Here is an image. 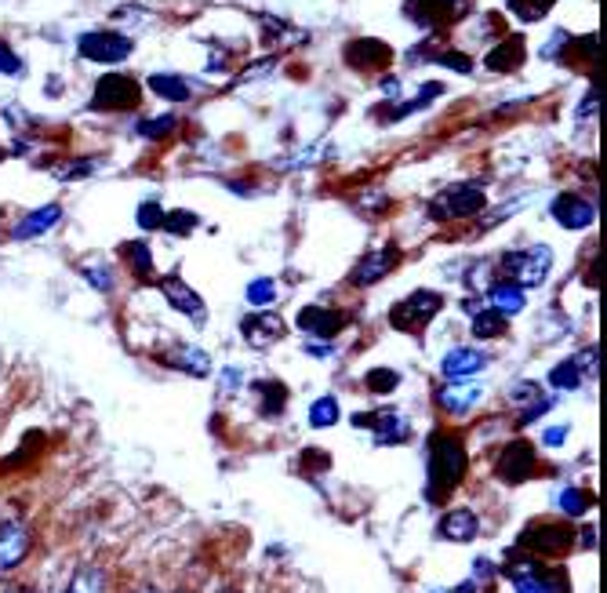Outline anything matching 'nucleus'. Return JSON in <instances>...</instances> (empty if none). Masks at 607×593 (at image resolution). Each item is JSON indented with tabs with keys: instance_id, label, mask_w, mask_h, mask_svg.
<instances>
[{
	"instance_id": "1",
	"label": "nucleus",
	"mask_w": 607,
	"mask_h": 593,
	"mask_svg": "<svg viewBox=\"0 0 607 593\" xmlns=\"http://www.w3.org/2000/svg\"><path fill=\"white\" fill-rule=\"evenodd\" d=\"M466 473V452L455 437H437L433 448H429V499H440V492H448L462 481Z\"/></svg>"
},
{
	"instance_id": "2",
	"label": "nucleus",
	"mask_w": 607,
	"mask_h": 593,
	"mask_svg": "<svg viewBox=\"0 0 607 593\" xmlns=\"http://www.w3.org/2000/svg\"><path fill=\"white\" fill-rule=\"evenodd\" d=\"M549 266H553V252H549L546 244H535V248H524V252L517 255H506L509 284H517V288H535V284H542Z\"/></svg>"
},
{
	"instance_id": "3",
	"label": "nucleus",
	"mask_w": 607,
	"mask_h": 593,
	"mask_svg": "<svg viewBox=\"0 0 607 593\" xmlns=\"http://www.w3.org/2000/svg\"><path fill=\"white\" fill-rule=\"evenodd\" d=\"M440 306H444V299H440L437 292H415V295H408L404 302L393 306L389 324L400 328V332H418V328H426V324L437 317Z\"/></svg>"
},
{
	"instance_id": "4",
	"label": "nucleus",
	"mask_w": 607,
	"mask_h": 593,
	"mask_svg": "<svg viewBox=\"0 0 607 593\" xmlns=\"http://www.w3.org/2000/svg\"><path fill=\"white\" fill-rule=\"evenodd\" d=\"M484 208V186L477 182H462V186H451L433 201V215L437 219H466V215H477Z\"/></svg>"
},
{
	"instance_id": "5",
	"label": "nucleus",
	"mask_w": 607,
	"mask_h": 593,
	"mask_svg": "<svg viewBox=\"0 0 607 593\" xmlns=\"http://www.w3.org/2000/svg\"><path fill=\"white\" fill-rule=\"evenodd\" d=\"M95 110H131L139 106V84L131 81L128 73H106L95 84Z\"/></svg>"
},
{
	"instance_id": "6",
	"label": "nucleus",
	"mask_w": 607,
	"mask_h": 593,
	"mask_svg": "<svg viewBox=\"0 0 607 593\" xmlns=\"http://www.w3.org/2000/svg\"><path fill=\"white\" fill-rule=\"evenodd\" d=\"M80 55H84V59H91V62H106V66H110V62H124L131 55V41L128 37H124V33H84V37H80Z\"/></svg>"
},
{
	"instance_id": "7",
	"label": "nucleus",
	"mask_w": 607,
	"mask_h": 593,
	"mask_svg": "<svg viewBox=\"0 0 607 593\" xmlns=\"http://www.w3.org/2000/svg\"><path fill=\"white\" fill-rule=\"evenodd\" d=\"M240 332H244V342H248V346H255V350H269L277 339H284L288 324H284L280 313L259 310V313H248V317L240 321Z\"/></svg>"
},
{
	"instance_id": "8",
	"label": "nucleus",
	"mask_w": 607,
	"mask_h": 593,
	"mask_svg": "<svg viewBox=\"0 0 607 593\" xmlns=\"http://www.w3.org/2000/svg\"><path fill=\"white\" fill-rule=\"evenodd\" d=\"M488 368V357L473 346H455V350L444 353V361H440V372L448 382H462V379H473L477 372Z\"/></svg>"
},
{
	"instance_id": "9",
	"label": "nucleus",
	"mask_w": 607,
	"mask_h": 593,
	"mask_svg": "<svg viewBox=\"0 0 607 593\" xmlns=\"http://www.w3.org/2000/svg\"><path fill=\"white\" fill-rule=\"evenodd\" d=\"M509 579L517 583L520 593H564V575L546 572V568H538V564H517V568H509Z\"/></svg>"
},
{
	"instance_id": "10",
	"label": "nucleus",
	"mask_w": 607,
	"mask_h": 593,
	"mask_svg": "<svg viewBox=\"0 0 607 593\" xmlns=\"http://www.w3.org/2000/svg\"><path fill=\"white\" fill-rule=\"evenodd\" d=\"M553 219H557L564 230H586V226H593V219H597V208H593L586 197H578V193H560L557 201H553Z\"/></svg>"
},
{
	"instance_id": "11",
	"label": "nucleus",
	"mask_w": 607,
	"mask_h": 593,
	"mask_svg": "<svg viewBox=\"0 0 607 593\" xmlns=\"http://www.w3.org/2000/svg\"><path fill=\"white\" fill-rule=\"evenodd\" d=\"M26 553H30V532H26V524L19 521L0 524V572L19 568V564L26 561Z\"/></svg>"
},
{
	"instance_id": "12",
	"label": "nucleus",
	"mask_w": 607,
	"mask_h": 593,
	"mask_svg": "<svg viewBox=\"0 0 607 593\" xmlns=\"http://www.w3.org/2000/svg\"><path fill=\"white\" fill-rule=\"evenodd\" d=\"M160 292L171 302V310H179L182 317H193V321H204V317H208V313H204V299L193 292L190 284H182L179 277H164V281H160Z\"/></svg>"
},
{
	"instance_id": "13",
	"label": "nucleus",
	"mask_w": 607,
	"mask_h": 593,
	"mask_svg": "<svg viewBox=\"0 0 607 593\" xmlns=\"http://www.w3.org/2000/svg\"><path fill=\"white\" fill-rule=\"evenodd\" d=\"M477 532H480L477 513L466 510V506L448 510L444 517H440V539H448V543H473Z\"/></svg>"
},
{
	"instance_id": "14",
	"label": "nucleus",
	"mask_w": 607,
	"mask_h": 593,
	"mask_svg": "<svg viewBox=\"0 0 607 593\" xmlns=\"http://www.w3.org/2000/svg\"><path fill=\"white\" fill-rule=\"evenodd\" d=\"M400 262V252L393 248V244H386V248H379V252H368V259L360 262L357 270H353V284H379L382 277H386L393 266Z\"/></svg>"
},
{
	"instance_id": "15",
	"label": "nucleus",
	"mask_w": 607,
	"mask_h": 593,
	"mask_svg": "<svg viewBox=\"0 0 607 593\" xmlns=\"http://www.w3.org/2000/svg\"><path fill=\"white\" fill-rule=\"evenodd\" d=\"M299 328L309 332V339H331L342 328V313L328 310V306H306L299 313Z\"/></svg>"
},
{
	"instance_id": "16",
	"label": "nucleus",
	"mask_w": 607,
	"mask_h": 593,
	"mask_svg": "<svg viewBox=\"0 0 607 593\" xmlns=\"http://www.w3.org/2000/svg\"><path fill=\"white\" fill-rule=\"evenodd\" d=\"M531 470H535V455H531V444H524V441H513L506 452H502V459H498V473L513 484L524 481Z\"/></svg>"
},
{
	"instance_id": "17",
	"label": "nucleus",
	"mask_w": 607,
	"mask_h": 593,
	"mask_svg": "<svg viewBox=\"0 0 607 593\" xmlns=\"http://www.w3.org/2000/svg\"><path fill=\"white\" fill-rule=\"evenodd\" d=\"M480 397H484V390H480V386H469V382H451V386H444V390L437 393V404L448 415H466L469 408H477Z\"/></svg>"
},
{
	"instance_id": "18",
	"label": "nucleus",
	"mask_w": 607,
	"mask_h": 593,
	"mask_svg": "<svg viewBox=\"0 0 607 593\" xmlns=\"http://www.w3.org/2000/svg\"><path fill=\"white\" fill-rule=\"evenodd\" d=\"M357 423H371V430H375V437H379V444H397V441H408V423H404V415L397 412H382V415H371V419H364V415H357Z\"/></svg>"
},
{
	"instance_id": "19",
	"label": "nucleus",
	"mask_w": 607,
	"mask_h": 593,
	"mask_svg": "<svg viewBox=\"0 0 607 593\" xmlns=\"http://www.w3.org/2000/svg\"><path fill=\"white\" fill-rule=\"evenodd\" d=\"M524 306H528V295H524V288H517V284L506 281L491 288V310L502 313V317H517Z\"/></svg>"
},
{
	"instance_id": "20",
	"label": "nucleus",
	"mask_w": 607,
	"mask_h": 593,
	"mask_svg": "<svg viewBox=\"0 0 607 593\" xmlns=\"http://www.w3.org/2000/svg\"><path fill=\"white\" fill-rule=\"evenodd\" d=\"M62 219V208L59 204H48V208H37L33 215H26V219L15 226V237L19 241H26V237H37V233H44V230H51L55 222Z\"/></svg>"
},
{
	"instance_id": "21",
	"label": "nucleus",
	"mask_w": 607,
	"mask_h": 593,
	"mask_svg": "<svg viewBox=\"0 0 607 593\" xmlns=\"http://www.w3.org/2000/svg\"><path fill=\"white\" fill-rule=\"evenodd\" d=\"M171 364L186 375H197V379H204L211 372V357L200 346H179V350L171 353Z\"/></svg>"
},
{
	"instance_id": "22",
	"label": "nucleus",
	"mask_w": 607,
	"mask_h": 593,
	"mask_svg": "<svg viewBox=\"0 0 607 593\" xmlns=\"http://www.w3.org/2000/svg\"><path fill=\"white\" fill-rule=\"evenodd\" d=\"M520 59H524V41L513 37V41L498 44L488 59H484V66H488V70H513V66H520Z\"/></svg>"
},
{
	"instance_id": "23",
	"label": "nucleus",
	"mask_w": 607,
	"mask_h": 593,
	"mask_svg": "<svg viewBox=\"0 0 607 593\" xmlns=\"http://www.w3.org/2000/svg\"><path fill=\"white\" fill-rule=\"evenodd\" d=\"M150 88L157 91L160 99H171V102H186V99H190V84L182 81V77H175V73H153Z\"/></svg>"
},
{
	"instance_id": "24",
	"label": "nucleus",
	"mask_w": 607,
	"mask_h": 593,
	"mask_svg": "<svg viewBox=\"0 0 607 593\" xmlns=\"http://www.w3.org/2000/svg\"><path fill=\"white\" fill-rule=\"evenodd\" d=\"M339 401L335 397H317V401L309 404V426H317V430H328V426H339Z\"/></svg>"
},
{
	"instance_id": "25",
	"label": "nucleus",
	"mask_w": 607,
	"mask_h": 593,
	"mask_svg": "<svg viewBox=\"0 0 607 593\" xmlns=\"http://www.w3.org/2000/svg\"><path fill=\"white\" fill-rule=\"evenodd\" d=\"M506 332V317L495 310H477L473 313V335L477 339H498V335Z\"/></svg>"
},
{
	"instance_id": "26",
	"label": "nucleus",
	"mask_w": 607,
	"mask_h": 593,
	"mask_svg": "<svg viewBox=\"0 0 607 593\" xmlns=\"http://www.w3.org/2000/svg\"><path fill=\"white\" fill-rule=\"evenodd\" d=\"M66 593H106V575L99 568H80V572H73Z\"/></svg>"
},
{
	"instance_id": "27",
	"label": "nucleus",
	"mask_w": 607,
	"mask_h": 593,
	"mask_svg": "<svg viewBox=\"0 0 607 593\" xmlns=\"http://www.w3.org/2000/svg\"><path fill=\"white\" fill-rule=\"evenodd\" d=\"M80 273H84V277L91 281V288H99V292H110V288H113V273L102 259L80 262Z\"/></svg>"
},
{
	"instance_id": "28",
	"label": "nucleus",
	"mask_w": 607,
	"mask_h": 593,
	"mask_svg": "<svg viewBox=\"0 0 607 593\" xmlns=\"http://www.w3.org/2000/svg\"><path fill=\"white\" fill-rule=\"evenodd\" d=\"M549 382L557 386V390H578L582 386V372L575 368V361H560L553 372H549Z\"/></svg>"
},
{
	"instance_id": "29",
	"label": "nucleus",
	"mask_w": 607,
	"mask_h": 593,
	"mask_svg": "<svg viewBox=\"0 0 607 593\" xmlns=\"http://www.w3.org/2000/svg\"><path fill=\"white\" fill-rule=\"evenodd\" d=\"M259 393H266V404H262V412L266 415H277V412H284V404H288V390L280 386V382H259L255 386Z\"/></svg>"
},
{
	"instance_id": "30",
	"label": "nucleus",
	"mask_w": 607,
	"mask_h": 593,
	"mask_svg": "<svg viewBox=\"0 0 607 593\" xmlns=\"http://www.w3.org/2000/svg\"><path fill=\"white\" fill-rule=\"evenodd\" d=\"M589 506H593V499H589L582 488H564V492H560V510L571 513V517H582Z\"/></svg>"
},
{
	"instance_id": "31",
	"label": "nucleus",
	"mask_w": 607,
	"mask_h": 593,
	"mask_svg": "<svg viewBox=\"0 0 607 593\" xmlns=\"http://www.w3.org/2000/svg\"><path fill=\"white\" fill-rule=\"evenodd\" d=\"M124 252H128L131 270L139 273V277H150V273H153V255H150V248H146V244H128Z\"/></svg>"
},
{
	"instance_id": "32",
	"label": "nucleus",
	"mask_w": 607,
	"mask_h": 593,
	"mask_svg": "<svg viewBox=\"0 0 607 593\" xmlns=\"http://www.w3.org/2000/svg\"><path fill=\"white\" fill-rule=\"evenodd\" d=\"M273 299H277V284L269 281V277H259V281L248 284V302H251V306H269Z\"/></svg>"
},
{
	"instance_id": "33",
	"label": "nucleus",
	"mask_w": 607,
	"mask_h": 593,
	"mask_svg": "<svg viewBox=\"0 0 607 593\" xmlns=\"http://www.w3.org/2000/svg\"><path fill=\"white\" fill-rule=\"evenodd\" d=\"M397 368H375V372H368V390L375 393H389V390H397Z\"/></svg>"
},
{
	"instance_id": "34",
	"label": "nucleus",
	"mask_w": 607,
	"mask_h": 593,
	"mask_svg": "<svg viewBox=\"0 0 607 593\" xmlns=\"http://www.w3.org/2000/svg\"><path fill=\"white\" fill-rule=\"evenodd\" d=\"M160 226H164L168 233H193L197 230V215L193 212H168Z\"/></svg>"
},
{
	"instance_id": "35",
	"label": "nucleus",
	"mask_w": 607,
	"mask_h": 593,
	"mask_svg": "<svg viewBox=\"0 0 607 593\" xmlns=\"http://www.w3.org/2000/svg\"><path fill=\"white\" fill-rule=\"evenodd\" d=\"M509 401L513 404H538L542 401V386H538V382H517V386H513V390H509Z\"/></svg>"
},
{
	"instance_id": "36",
	"label": "nucleus",
	"mask_w": 607,
	"mask_h": 593,
	"mask_svg": "<svg viewBox=\"0 0 607 593\" xmlns=\"http://www.w3.org/2000/svg\"><path fill=\"white\" fill-rule=\"evenodd\" d=\"M509 8L517 11L520 19H528V22H535L538 15H546V8H549V0H509Z\"/></svg>"
},
{
	"instance_id": "37",
	"label": "nucleus",
	"mask_w": 607,
	"mask_h": 593,
	"mask_svg": "<svg viewBox=\"0 0 607 593\" xmlns=\"http://www.w3.org/2000/svg\"><path fill=\"white\" fill-rule=\"evenodd\" d=\"M575 368L582 372V379H586V375H597L600 372V346H589V350L578 353Z\"/></svg>"
},
{
	"instance_id": "38",
	"label": "nucleus",
	"mask_w": 607,
	"mask_h": 593,
	"mask_svg": "<svg viewBox=\"0 0 607 593\" xmlns=\"http://www.w3.org/2000/svg\"><path fill=\"white\" fill-rule=\"evenodd\" d=\"M0 73H4V77H22V73H26L22 59L8 48V44H0Z\"/></svg>"
},
{
	"instance_id": "39",
	"label": "nucleus",
	"mask_w": 607,
	"mask_h": 593,
	"mask_svg": "<svg viewBox=\"0 0 607 593\" xmlns=\"http://www.w3.org/2000/svg\"><path fill=\"white\" fill-rule=\"evenodd\" d=\"M160 222H164V208H160L157 201H146L139 208V226L142 230H157Z\"/></svg>"
},
{
	"instance_id": "40",
	"label": "nucleus",
	"mask_w": 607,
	"mask_h": 593,
	"mask_svg": "<svg viewBox=\"0 0 607 593\" xmlns=\"http://www.w3.org/2000/svg\"><path fill=\"white\" fill-rule=\"evenodd\" d=\"M171 128H175V117H153V121H142L139 131L146 135V139H164Z\"/></svg>"
},
{
	"instance_id": "41",
	"label": "nucleus",
	"mask_w": 607,
	"mask_h": 593,
	"mask_svg": "<svg viewBox=\"0 0 607 593\" xmlns=\"http://www.w3.org/2000/svg\"><path fill=\"white\" fill-rule=\"evenodd\" d=\"M440 62H444V66H451V70H458V73H469V70H473V62H469L466 55H462V51H448V55H440Z\"/></svg>"
},
{
	"instance_id": "42",
	"label": "nucleus",
	"mask_w": 607,
	"mask_h": 593,
	"mask_svg": "<svg viewBox=\"0 0 607 593\" xmlns=\"http://www.w3.org/2000/svg\"><path fill=\"white\" fill-rule=\"evenodd\" d=\"M542 441L549 444V448H560V444L568 441V426H553V430H546V437Z\"/></svg>"
},
{
	"instance_id": "43",
	"label": "nucleus",
	"mask_w": 607,
	"mask_h": 593,
	"mask_svg": "<svg viewBox=\"0 0 607 593\" xmlns=\"http://www.w3.org/2000/svg\"><path fill=\"white\" fill-rule=\"evenodd\" d=\"M237 382H240L237 368H226V379H222L219 386H222V390H226V393H233V386H237Z\"/></svg>"
},
{
	"instance_id": "44",
	"label": "nucleus",
	"mask_w": 607,
	"mask_h": 593,
	"mask_svg": "<svg viewBox=\"0 0 607 593\" xmlns=\"http://www.w3.org/2000/svg\"><path fill=\"white\" fill-rule=\"evenodd\" d=\"M139 593H160V590H139Z\"/></svg>"
},
{
	"instance_id": "45",
	"label": "nucleus",
	"mask_w": 607,
	"mask_h": 593,
	"mask_svg": "<svg viewBox=\"0 0 607 593\" xmlns=\"http://www.w3.org/2000/svg\"><path fill=\"white\" fill-rule=\"evenodd\" d=\"M440 4H455V0H440Z\"/></svg>"
},
{
	"instance_id": "46",
	"label": "nucleus",
	"mask_w": 607,
	"mask_h": 593,
	"mask_svg": "<svg viewBox=\"0 0 607 593\" xmlns=\"http://www.w3.org/2000/svg\"><path fill=\"white\" fill-rule=\"evenodd\" d=\"M11 593H30V590H11Z\"/></svg>"
},
{
	"instance_id": "47",
	"label": "nucleus",
	"mask_w": 607,
	"mask_h": 593,
	"mask_svg": "<svg viewBox=\"0 0 607 593\" xmlns=\"http://www.w3.org/2000/svg\"><path fill=\"white\" fill-rule=\"evenodd\" d=\"M0 157H4V153H0Z\"/></svg>"
}]
</instances>
